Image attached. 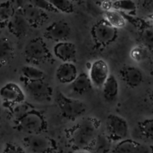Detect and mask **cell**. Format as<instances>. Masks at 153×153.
Masks as SVG:
<instances>
[{
	"instance_id": "1",
	"label": "cell",
	"mask_w": 153,
	"mask_h": 153,
	"mask_svg": "<svg viewBox=\"0 0 153 153\" xmlns=\"http://www.w3.org/2000/svg\"><path fill=\"white\" fill-rule=\"evenodd\" d=\"M98 128L99 123L96 119L88 117L83 120L71 131L72 145L76 149H89L94 145Z\"/></svg>"
},
{
	"instance_id": "2",
	"label": "cell",
	"mask_w": 153,
	"mask_h": 153,
	"mask_svg": "<svg viewBox=\"0 0 153 153\" xmlns=\"http://www.w3.org/2000/svg\"><path fill=\"white\" fill-rule=\"evenodd\" d=\"M55 101L64 117L75 120L82 117L86 111V105L79 100L67 97L61 92H58Z\"/></svg>"
},
{
	"instance_id": "3",
	"label": "cell",
	"mask_w": 153,
	"mask_h": 153,
	"mask_svg": "<svg viewBox=\"0 0 153 153\" xmlns=\"http://www.w3.org/2000/svg\"><path fill=\"white\" fill-rule=\"evenodd\" d=\"M107 134L113 142H120L126 139L128 134V124L122 117L111 114L106 120Z\"/></svg>"
},
{
	"instance_id": "4",
	"label": "cell",
	"mask_w": 153,
	"mask_h": 153,
	"mask_svg": "<svg viewBox=\"0 0 153 153\" xmlns=\"http://www.w3.org/2000/svg\"><path fill=\"white\" fill-rule=\"evenodd\" d=\"M24 144L31 153H53L56 149L55 142L40 133L25 137Z\"/></svg>"
},
{
	"instance_id": "5",
	"label": "cell",
	"mask_w": 153,
	"mask_h": 153,
	"mask_svg": "<svg viewBox=\"0 0 153 153\" xmlns=\"http://www.w3.org/2000/svg\"><path fill=\"white\" fill-rule=\"evenodd\" d=\"M24 91L30 97L37 102H46L51 100L52 95V88L43 80H25Z\"/></svg>"
},
{
	"instance_id": "6",
	"label": "cell",
	"mask_w": 153,
	"mask_h": 153,
	"mask_svg": "<svg viewBox=\"0 0 153 153\" xmlns=\"http://www.w3.org/2000/svg\"><path fill=\"white\" fill-rule=\"evenodd\" d=\"M19 129L31 134H38L43 129L44 120L41 115L35 111L29 110L19 120H17Z\"/></svg>"
},
{
	"instance_id": "7",
	"label": "cell",
	"mask_w": 153,
	"mask_h": 153,
	"mask_svg": "<svg viewBox=\"0 0 153 153\" xmlns=\"http://www.w3.org/2000/svg\"><path fill=\"white\" fill-rule=\"evenodd\" d=\"M89 77L94 88H102L110 76L109 67L103 59H97L91 64Z\"/></svg>"
},
{
	"instance_id": "8",
	"label": "cell",
	"mask_w": 153,
	"mask_h": 153,
	"mask_svg": "<svg viewBox=\"0 0 153 153\" xmlns=\"http://www.w3.org/2000/svg\"><path fill=\"white\" fill-rule=\"evenodd\" d=\"M49 51L43 40L39 38L31 40L25 47V55L31 62H42L49 58Z\"/></svg>"
},
{
	"instance_id": "9",
	"label": "cell",
	"mask_w": 153,
	"mask_h": 153,
	"mask_svg": "<svg viewBox=\"0 0 153 153\" xmlns=\"http://www.w3.org/2000/svg\"><path fill=\"white\" fill-rule=\"evenodd\" d=\"M92 33L94 40L98 44L105 46L116 38L117 28L110 25L106 20H102L94 25Z\"/></svg>"
},
{
	"instance_id": "10",
	"label": "cell",
	"mask_w": 153,
	"mask_h": 153,
	"mask_svg": "<svg viewBox=\"0 0 153 153\" xmlns=\"http://www.w3.org/2000/svg\"><path fill=\"white\" fill-rule=\"evenodd\" d=\"M0 97L7 104L17 105L24 102L25 92L16 83L7 82L0 89Z\"/></svg>"
},
{
	"instance_id": "11",
	"label": "cell",
	"mask_w": 153,
	"mask_h": 153,
	"mask_svg": "<svg viewBox=\"0 0 153 153\" xmlns=\"http://www.w3.org/2000/svg\"><path fill=\"white\" fill-rule=\"evenodd\" d=\"M71 34V28L67 22L63 20L52 22L46 28L44 36L47 39L59 43L66 41Z\"/></svg>"
},
{
	"instance_id": "12",
	"label": "cell",
	"mask_w": 153,
	"mask_h": 153,
	"mask_svg": "<svg viewBox=\"0 0 153 153\" xmlns=\"http://www.w3.org/2000/svg\"><path fill=\"white\" fill-rule=\"evenodd\" d=\"M112 153H153V145L124 139L118 142Z\"/></svg>"
},
{
	"instance_id": "13",
	"label": "cell",
	"mask_w": 153,
	"mask_h": 153,
	"mask_svg": "<svg viewBox=\"0 0 153 153\" xmlns=\"http://www.w3.org/2000/svg\"><path fill=\"white\" fill-rule=\"evenodd\" d=\"M54 54L63 62H73L76 56V46L70 42H59L54 47Z\"/></svg>"
},
{
	"instance_id": "14",
	"label": "cell",
	"mask_w": 153,
	"mask_h": 153,
	"mask_svg": "<svg viewBox=\"0 0 153 153\" xmlns=\"http://www.w3.org/2000/svg\"><path fill=\"white\" fill-rule=\"evenodd\" d=\"M78 75V69L73 62H63L56 70L57 79L62 84H71Z\"/></svg>"
},
{
	"instance_id": "15",
	"label": "cell",
	"mask_w": 153,
	"mask_h": 153,
	"mask_svg": "<svg viewBox=\"0 0 153 153\" xmlns=\"http://www.w3.org/2000/svg\"><path fill=\"white\" fill-rule=\"evenodd\" d=\"M123 80L127 85L131 88L138 87L143 82V75L138 67L126 66L121 70Z\"/></svg>"
},
{
	"instance_id": "16",
	"label": "cell",
	"mask_w": 153,
	"mask_h": 153,
	"mask_svg": "<svg viewBox=\"0 0 153 153\" xmlns=\"http://www.w3.org/2000/svg\"><path fill=\"white\" fill-rule=\"evenodd\" d=\"M104 99L108 102L116 101L119 95L120 86L118 81L114 75L110 74L108 79L102 88Z\"/></svg>"
},
{
	"instance_id": "17",
	"label": "cell",
	"mask_w": 153,
	"mask_h": 153,
	"mask_svg": "<svg viewBox=\"0 0 153 153\" xmlns=\"http://www.w3.org/2000/svg\"><path fill=\"white\" fill-rule=\"evenodd\" d=\"M92 82L89 77V75L85 73H81L78 75L74 81L70 84L72 91L79 95H83L90 92L93 88Z\"/></svg>"
},
{
	"instance_id": "18",
	"label": "cell",
	"mask_w": 153,
	"mask_h": 153,
	"mask_svg": "<svg viewBox=\"0 0 153 153\" xmlns=\"http://www.w3.org/2000/svg\"><path fill=\"white\" fill-rule=\"evenodd\" d=\"M10 30L16 37H22L27 33L29 22L23 14H14L9 22Z\"/></svg>"
},
{
	"instance_id": "19",
	"label": "cell",
	"mask_w": 153,
	"mask_h": 153,
	"mask_svg": "<svg viewBox=\"0 0 153 153\" xmlns=\"http://www.w3.org/2000/svg\"><path fill=\"white\" fill-rule=\"evenodd\" d=\"M30 24L34 25H40L46 18L44 10L32 5L31 4H26L23 7V13Z\"/></svg>"
},
{
	"instance_id": "20",
	"label": "cell",
	"mask_w": 153,
	"mask_h": 153,
	"mask_svg": "<svg viewBox=\"0 0 153 153\" xmlns=\"http://www.w3.org/2000/svg\"><path fill=\"white\" fill-rule=\"evenodd\" d=\"M105 20L116 28H121L125 26L126 21L123 15L122 12L111 9L104 12Z\"/></svg>"
},
{
	"instance_id": "21",
	"label": "cell",
	"mask_w": 153,
	"mask_h": 153,
	"mask_svg": "<svg viewBox=\"0 0 153 153\" xmlns=\"http://www.w3.org/2000/svg\"><path fill=\"white\" fill-rule=\"evenodd\" d=\"M112 142L107 134H97L92 146L94 153H109L111 149Z\"/></svg>"
},
{
	"instance_id": "22",
	"label": "cell",
	"mask_w": 153,
	"mask_h": 153,
	"mask_svg": "<svg viewBox=\"0 0 153 153\" xmlns=\"http://www.w3.org/2000/svg\"><path fill=\"white\" fill-rule=\"evenodd\" d=\"M13 47L11 42L7 37H0V64H4L11 59Z\"/></svg>"
},
{
	"instance_id": "23",
	"label": "cell",
	"mask_w": 153,
	"mask_h": 153,
	"mask_svg": "<svg viewBox=\"0 0 153 153\" xmlns=\"http://www.w3.org/2000/svg\"><path fill=\"white\" fill-rule=\"evenodd\" d=\"M22 77L25 80L36 81L43 80L44 79V73L41 70L31 65H25L21 69Z\"/></svg>"
},
{
	"instance_id": "24",
	"label": "cell",
	"mask_w": 153,
	"mask_h": 153,
	"mask_svg": "<svg viewBox=\"0 0 153 153\" xmlns=\"http://www.w3.org/2000/svg\"><path fill=\"white\" fill-rule=\"evenodd\" d=\"M14 15V9L10 1L0 3V25H4L10 21Z\"/></svg>"
},
{
	"instance_id": "25",
	"label": "cell",
	"mask_w": 153,
	"mask_h": 153,
	"mask_svg": "<svg viewBox=\"0 0 153 153\" xmlns=\"http://www.w3.org/2000/svg\"><path fill=\"white\" fill-rule=\"evenodd\" d=\"M113 9L127 13H134L137 10V4L133 0H114Z\"/></svg>"
},
{
	"instance_id": "26",
	"label": "cell",
	"mask_w": 153,
	"mask_h": 153,
	"mask_svg": "<svg viewBox=\"0 0 153 153\" xmlns=\"http://www.w3.org/2000/svg\"><path fill=\"white\" fill-rule=\"evenodd\" d=\"M138 130L142 137L153 139V119H146L139 123Z\"/></svg>"
},
{
	"instance_id": "27",
	"label": "cell",
	"mask_w": 153,
	"mask_h": 153,
	"mask_svg": "<svg viewBox=\"0 0 153 153\" xmlns=\"http://www.w3.org/2000/svg\"><path fill=\"white\" fill-rule=\"evenodd\" d=\"M57 11L70 13L73 11V4L71 0H49Z\"/></svg>"
},
{
	"instance_id": "28",
	"label": "cell",
	"mask_w": 153,
	"mask_h": 153,
	"mask_svg": "<svg viewBox=\"0 0 153 153\" xmlns=\"http://www.w3.org/2000/svg\"><path fill=\"white\" fill-rule=\"evenodd\" d=\"M130 57L135 62H141L147 58V48L143 46H135L131 49Z\"/></svg>"
},
{
	"instance_id": "29",
	"label": "cell",
	"mask_w": 153,
	"mask_h": 153,
	"mask_svg": "<svg viewBox=\"0 0 153 153\" xmlns=\"http://www.w3.org/2000/svg\"><path fill=\"white\" fill-rule=\"evenodd\" d=\"M140 38L143 45L146 48L153 49V28H146L142 31Z\"/></svg>"
},
{
	"instance_id": "30",
	"label": "cell",
	"mask_w": 153,
	"mask_h": 153,
	"mask_svg": "<svg viewBox=\"0 0 153 153\" xmlns=\"http://www.w3.org/2000/svg\"><path fill=\"white\" fill-rule=\"evenodd\" d=\"M30 4L44 11L49 12H56V9L51 4L49 0H28Z\"/></svg>"
},
{
	"instance_id": "31",
	"label": "cell",
	"mask_w": 153,
	"mask_h": 153,
	"mask_svg": "<svg viewBox=\"0 0 153 153\" xmlns=\"http://www.w3.org/2000/svg\"><path fill=\"white\" fill-rule=\"evenodd\" d=\"M2 153H26L19 145L13 143H7L3 149Z\"/></svg>"
},
{
	"instance_id": "32",
	"label": "cell",
	"mask_w": 153,
	"mask_h": 153,
	"mask_svg": "<svg viewBox=\"0 0 153 153\" xmlns=\"http://www.w3.org/2000/svg\"><path fill=\"white\" fill-rule=\"evenodd\" d=\"M100 6L102 10H104V12L111 10L113 9V0H104L102 1Z\"/></svg>"
},
{
	"instance_id": "33",
	"label": "cell",
	"mask_w": 153,
	"mask_h": 153,
	"mask_svg": "<svg viewBox=\"0 0 153 153\" xmlns=\"http://www.w3.org/2000/svg\"><path fill=\"white\" fill-rule=\"evenodd\" d=\"M74 153H92L89 149H76Z\"/></svg>"
},
{
	"instance_id": "34",
	"label": "cell",
	"mask_w": 153,
	"mask_h": 153,
	"mask_svg": "<svg viewBox=\"0 0 153 153\" xmlns=\"http://www.w3.org/2000/svg\"><path fill=\"white\" fill-rule=\"evenodd\" d=\"M91 1H94V2H95V3H97V4H99V5H100V4L102 3V1H104V0H91Z\"/></svg>"
},
{
	"instance_id": "35",
	"label": "cell",
	"mask_w": 153,
	"mask_h": 153,
	"mask_svg": "<svg viewBox=\"0 0 153 153\" xmlns=\"http://www.w3.org/2000/svg\"><path fill=\"white\" fill-rule=\"evenodd\" d=\"M149 98H150V101L152 102V105H153V90H152V92H151L150 96H149Z\"/></svg>"
},
{
	"instance_id": "36",
	"label": "cell",
	"mask_w": 153,
	"mask_h": 153,
	"mask_svg": "<svg viewBox=\"0 0 153 153\" xmlns=\"http://www.w3.org/2000/svg\"><path fill=\"white\" fill-rule=\"evenodd\" d=\"M72 1H77V0H71Z\"/></svg>"
},
{
	"instance_id": "37",
	"label": "cell",
	"mask_w": 153,
	"mask_h": 153,
	"mask_svg": "<svg viewBox=\"0 0 153 153\" xmlns=\"http://www.w3.org/2000/svg\"><path fill=\"white\" fill-rule=\"evenodd\" d=\"M113 1H114V0H113Z\"/></svg>"
}]
</instances>
